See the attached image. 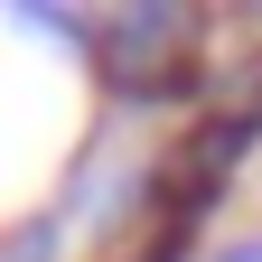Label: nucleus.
Returning <instances> with one entry per match:
<instances>
[{"label": "nucleus", "mask_w": 262, "mask_h": 262, "mask_svg": "<svg viewBox=\"0 0 262 262\" xmlns=\"http://www.w3.org/2000/svg\"><path fill=\"white\" fill-rule=\"evenodd\" d=\"M0 262H47V225H28V234H0Z\"/></svg>", "instance_id": "3"}, {"label": "nucleus", "mask_w": 262, "mask_h": 262, "mask_svg": "<svg viewBox=\"0 0 262 262\" xmlns=\"http://www.w3.org/2000/svg\"><path fill=\"white\" fill-rule=\"evenodd\" d=\"M253 131H262V103H225L187 131V141L159 159V178L141 196V225H131V253L122 262H178L196 244V225H206V206L225 196V178H234V159L253 150Z\"/></svg>", "instance_id": "1"}, {"label": "nucleus", "mask_w": 262, "mask_h": 262, "mask_svg": "<svg viewBox=\"0 0 262 262\" xmlns=\"http://www.w3.org/2000/svg\"><path fill=\"white\" fill-rule=\"evenodd\" d=\"M196 38H206L196 10H113L94 28V66L122 94H178L196 75Z\"/></svg>", "instance_id": "2"}]
</instances>
